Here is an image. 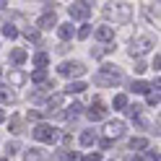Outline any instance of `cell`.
Segmentation results:
<instances>
[{"instance_id": "obj_1", "label": "cell", "mask_w": 161, "mask_h": 161, "mask_svg": "<svg viewBox=\"0 0 161 161\" xmlns=\"http://www.w3.org/2000/svg\"><path fill=\"white\" fill-rule=\"evenodd\" d=\"M119 80H122V73L114 65H102L99 73L94 75V83H99V86H117Z\"/></svg>"}, {"instance_id": "obj_2", "label": "cell", "mask_w": 161, "mask_h": 161, "mask_svg": "<svg viewBox=\"0 0 161 161\" xmlns=\"http://www.w3.org/2000/svg\"><path fill=\"white\" fill-rule=\"evenodd\" d=\"M34 138L39 140V143H57V140H60V133H57V127L42 122V125L34 127Z\"/></svg>"}, {"instance_id": "obj_3", "label": "cell", "mask_w": 161, "mask_h": 161, "mask_svg": "<svg viewBox=\"0 0 161 161\" xmlns=\"http://www.w3.org/2000/svg\"><path fill=\"white\" fill-rule=\"evenodd\" d=\"M68 13H70V18H75V21H83V18L91 16V3H73L68 8Z\"/></svg>"}, {"instance_id": "obj_4", "label": "cell", "mask_w": 161, "mask_h": 161, "mask_svg": "<svg viewBox=\"0 0 161 161\" xmlns=\"http://www.w3.org/2000/svg\"><path fill=\"white\" fill-rule=\"evenodd\" d=\"M151 47H153V39L151 36H138V39H133V44H130V55H146Z\"/></svg>"}, {"instance_id": "obj_5", "label": "cell", "mask_w": 161, "mask_h": 161, "mask_svg": "<svg viewBox=\"0 0 161 161\" xmlns=\"http://www.w3.org/2000/svg\"><path fill=\"white\" fill-rule=\"evenodd\" d=\"M104 13L119 18V21H127V18H130V5H127V3H117L114 8H112V5H107V8H104Z\"/></svg>"}, {"instance_id": "obj_6", "label": "cell", "mask_w": 161, "mask_h": 161, "mask_svg": "<svg viewBox=\"0 0 161 161\" xmlns=\"http://www.w3.org/2000/svg\"><path fill=\"white\" fill-rule=\"evenodd\" d=\"M57 73L60 75H83L86 68L80 65V63H63V65L57 68Z\"/></svg>"}, {"instance_id": "obj_7", "label": "cell", "mask_w": 161, "mask_h": 161, "mask_svg": "<svg viewBox=\"0 0 161 161\" xmlns=\"http://www.w3.org/2000/svg\"><path fill=\"white\" fill-rule=\"evenodd\" d=\"M88 117H91L94 122H99V119H104V117H107V107H104V102H102V99H94V102H91Z\"/></svg>"}, {"instance_id": "obj_8", "label": "cell", "mask_w": 161, "mask_h": 161, "mask_svg": "<svg viewBox=\"0 0 161 161\" xmlns=\"http://www.w3.org/2000/svg\"><path fill=\"white\" fill-rule=\"evenodd\" d=\"M104 130H107V135H109V140H112V138H119V135L125 133V122H122V119H109Z\"/></svg>"}, {"instance_id": "obj_9", "label": "cell", "mask_w": 161, "mask_h": 161, "mask_svg": "<svg viewBox=\"0 0 161 161\" xmlns=\"http://www.w3.org/2000/svg\"><path fill=\"white\" fill-rule=\"evenodd\" d=\"M36 26H39V29H52V26H57L55 11H52V13H42V16L36 18Z\"/></svg>"}, {"instance_id": "obj_10", "label": "cell", "mask_w": 161, "mask_h": 161, "mask_svg": "<svg viewBox=\"0 0 161 161\" xmlns=\"http://www.w3.org/2000/svg\"><path fill=\"white\" fill-rule=\"evenodd\" d=\"M80 156L75 153V151H70V148H60L55 151V161H78Z\"/></svg>"}, {"instance_id": "obj_11", "label": "cell", "mask_w": 161, "mask_h": 161, "mask_svg": "<svg viewBox=\"0 0 161 161\" xmlns=\"http://www.w3.org/2000/svg\"><path fill=\"white\" fill-rule=\"evenodd\" d=\"M96 39L99 42H112L114 39V26H99L96 29Z\"/></svg>"}, {"instance_id": "obj_12", "label": "cell", "mask_w": 161, "mask_h": 161, "mask_svg": "<svg viewBox=\"0 0 161 161\" xmlns=\"http://www.w3.org/2000/svg\"><path fill=\"white\" fill-rule=\"evenodd\" d=\"M86 88H88V86L83 83V80H73V83L65 86V94H83Z\"/></svg>"}, {"instance_id": "obj_13", "label": "cell", "mask_w": 161, "mask_h": 161, "mask_svg": "<svg viewBox=\"0 0 161 161\" xmlns=\"http://www.w3.org/2000/svg\"><path fill=\"white\" fill-rule=\"evenodd\" d=\"M11 63H13V65H24V63H26V49L16 47L13 52H11Z\"/></svg>"}, {"instance_id": "obj_14", "label": "cell", "mask_w": 161, "mask_h": 161, "mask_svg": "<svg viewBox=\"0 0 161 161\" xmlns=\"http://www.w3.org/2000/svg\"><path fill=\"white\" fill-rule=\"evenodd\" d=\"M44 158H47V153L42 148H29L26 151V161H44Z\"/></svg>"}, {"instance_id": "obj_15", "label": "cell", "mask_w": 161, "mask_h": 161, "mask_svg": "<svg viewBox=\"0 0 161 161\" xmlns=\"http://www.w3.org/2000/svg\"><path fill=\"white\" fill-rule=\"evenodd\" d=\"M151 88H153V86H148L146 80H133V86H130V91H133V94H148Z\"/></svg>"}, {"instance_id": "obj_16", "label": "cell", "mask_w": 161, "mask_h": 161, "mask_svg": "<svg viewBox=\"0 0 161 161\" xmlns=\"http://www.w3.org/2000/svg\"><path fill=\"white\" fill-rule=\"evenodd\" d=\"M34 65H36V70H44L49 65V55L47 52H36L34 55Z\"/></svg>"}, {"instance_id": "obj_17", "label": "cell", "mask_w": 161, "mask_h": 161, "mask_svg": "<svg viewBox=\"0 0 161 161\" xmlns=\"http://www.w3.org/2000/svg\"><path fill=\"white\" fill-rule=\"evenodd\" d=\"M91 143H96V133L94 130H83L80 133V146H91Z\"/></svg>"}, {"instance_id": "obj_18", "label": "cell", "mask_w": 161, "mask_h": 161, "mask_svg": "<svg viewBox=\"0 0 161 161\" xmlns=\"http://www.w3.org/2000/svg\"><path fill=\"white\" fill-rule=\"evenodd\" d=\"M57 34H60V39H70V36H73V24H60L57 26Z\"/></svg>"}, {"instance_id": "obj_19", "label": "cell", "mask_w": 161, "mask_h": 161, "mask_svg": "<svg viewBox=\"0 0 161 161\" xmlns=\"http://www.w3.org/2000/svg\"><path fill=\"white\" fill-rule=\"evenodd\" d=\"M13 91H11V88H8V86H0V102H3V104H11L13 102Z\"/></svg>"}, {"instance_id": "obj_20", "label": "cell", "mask_w": 161, "mask_h": 161, "mask_svg": "<svg viewBox=\"0 0 161 161\" xmlns=\"http://www.w3.org/2000/svg\"><path fill=\"white\" fill-rule=\"evenodd\" d=\"M8 80H11V83H13V86H21V83H24V80H26V75L21 73V70H13V73H11V75H8Z\"/></svg>"}, {"instance_id": "obj_21", "label": "cell", "mask_w": 161, "mask_h": 161, "mask_svg": "<svg viewBox=\"0 0 161 161\" xmlns=\"http://www.w3.org/2000/svg\"><path fill=\"white\" fill-rule=\"evenodd\" d=\"M130 148L133 151H143V148H148V140L146 138H133L130 140Z\"/></svg>"}, {"instance_id": "obj_22", "label": "cell", "mask_w": 161, "mask_h": 161, "mask_svg": "<svg viewBox=\"0 0 161 161\" xmlns=\"http://www.w3.org/2000/svg\"><path fill=\"white\" fill-rule=\"evenodd\" d=\"M80 109H83V107H80L78 102H73V104L68 107V112H65V117H70V119H75V117L80 114Z\"/></svg>"}, {"instance_id": "obj_23", "label": "cell", "mask_w": 161, "mask_h": 161, "mask_svg": "<svg viewBox=\"0 0 161 161\" xmlns=\"http://www.w3.org/2000/svg\"><path fill=\"white\" fill-rule=\"evenodd\" d=\"M112 104H114V109H127V96L125 94H117Z\"/></svg>"}, {"instance_id": "obj_24", "label": "cell", "mask_w": 161, "mask_h": 161, "mask_svg": "<svg viewBox=\"0 0 161 161\" xmlns=\"http://www.w3.org/2000/svg\"><path fill=\"white\" fill-rule=\"evenodd\" d=\"M31 80H34V83H47V70H34Z\"/></svg>"}, {"instance_id": "obj_25", "label": "cell", "mask_w": 161, "mask_h": 161, "mask_svg": "<svg viewBox=\"0 0 161 161\" xmlns=\"http://www.w3.org/2000/svg\"><path fill=\"white\" fill-rule=\"evenodd\" d=\"M3 34H5L8 39H16V36H18V29H16L13 24H5V26H3Z\"/></svg>"}, {"instance_id": "obj_26", "label": "cell", "mask_w": 161, "mask_h": 161, "mask_svg": "<svg viewBox=\"0 0 161 161\" xmlns=\"http://www.w3.org/2000/svg\"><path fill=\"white\" fill-rule=\"evenodd\" d=\"M60 104H63V94H55V96H52V99H49V102H47V107H49V112H52L55 107H60Z\"/></svg>"}, {"instance_id": "obj_27", "label": "cell", "mask_w": 161, "mask_h": 161, "mask_svg": "<svg viewBox=\"0 0 161 161\" xmlns=\"http://www.w3.org/2000/svg\"><path fill=\"white\" fill-rule=\"evenodd\" d=\"M158 102H161L158 91H148V104H151V107H158Z\"/></svg>"}, {"instance_id": "obj_28", "label": "cell", "mask_w": 161, "mask_h": 161, "mask_svg": "<svg viewBox=\"0 0 161 161\" xmlns=\"http://www.w3.org/2000/svg\"><path fill=\"white\" fill-rule=\"evenodd\" d=\"M91 36V26H80L78 29V39H88Z\"/></svg>"}, {"instance_id": "obj_29", "label": "cell", "mask_w": 161, "mask_h": 161, "mask_svg": "<svg viewBox=\"0 0 161 161\" xmlns=\"http://www.w3.org/2000/svg\"><path fill=\"white\" fill-rule=\"evenodd\" d=\"M11 133H21V119H18V117L11 119Z\"/></svg>"}, {"instance_id": "obj_30", "label": "cell", "mask_w": 161, "mask_h": 161, "mask_svg": "<svg viewBox=\"0 0 161 161\" xmlns=\"http://www.w3.org/2000/svg\"><path fill=\"white\" fill-rule=\"evenodd\" d=\"M26 39H31V42H39V31H36V29H29V31H26Z\"/></svg>"}, {"instance_id": "obj_31", "label": "cell", "mask_w": 161, "mask_h": 161, "mask_svg": "<svg viewBox=\"0 0 161 161\" xmlns=\"http://www.w3.org/2000/svg\"><path fill=\"white\" fill-rule=\"evenodd\" d=\"M18 151H21V146H18V143H8V153H18Z\"/></svg>"}, {"instance_id": "obj_32", "label": "cell", "mask_w": 161, "mask_h": 161, "mask_svg": "<svg viewBox=\"0 0 161 161\" xmlns=\"http://www.w3.org/2000/svg\"><path fill=\"white\" fill-rule=\"evenodd\" d=\"M29 119H42V112H36V109H29Z\"/></svg>"}, {"instance_id": "obj_33", "label": "cell", "mask_w": 161, "mask_h": 161, "mask_svg": "<svg viewBox=\"0 0 161 161\" xmlns=\"http://www.w3.org/2000/svg\"><path fill=\"white\" fill-rule=\"evenodd\" d=\"M83 161H99V153L94 151V153H88V156H83Z\"/></svg>"}, {"instance_id": "obj_34", "label": "cell", "mask_w": 161, "mask_h": 161, "mask_svg": "<svg viewBox=\"0 0 161 161\" xmlns=\"http://www.w3.org/2000/svg\"><path fill=\"white\" fill-rule=\"evenodd\" d=\"M112 143H114V140H109V138H104V140H102V148H104V151H107V148H112Z\"/></svg>"}, {"instance_id": "obj_35", "label": "cell", "mask_w": 161, "mask_h": 161, "mask_svg": "<svg viewBox=\"0 0 161 161\" xmlns=\"http://www.w3.org/2000/svg\"><path fill=\"white\" fill-rule=\"evenodd\" d=\"M127 161H143V158H140V156H130Z\"/></svg>"}, {"instance_id": "obj_36", "label": "cell", "mask_w": 161, "mask_h": 161, "mask_svg": "<svg viewBox=\"0 0 161 161\" xmlns=\"http://www.w3.org/2000/svg\"><path fill=\"white\" fill-rule=\"evenodd\" d=\"M0 122H5V112H3V109H0Z\"/></svg>"}, {"instance_id": "obj_37", "label": "cell", "mask_w": 161, "mask_h": 161, "mask_svg": "<svg viewBox=\"0 0 161 161\" xmlns=\"http://www.w3.org/2000/svg\"><path fill=\"white\" fill-rule=\"evenodd\" d=\"M0 161H5V158H0Z\"/></svg>"}]
</instances>
